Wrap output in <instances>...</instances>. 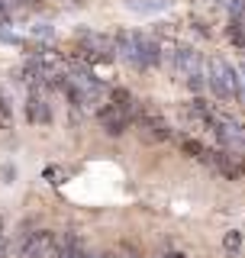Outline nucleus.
Listing matches in <instances>:
<instances>
[{
    "mask_svg": "<svg viewBox=\"0 0 245 258\" xmlns=\"http://www.w3.org/2000/svg\"><path fill=\"white\" fill-rule=\"evenodd\" d=\"M239 171H242V174H245V161H242V168H239Z\"/></svg>",
    "mask_w": 245,
    "mask_h": 258,
    "instance_id": "6ab92c4d",
    "label": "nucleus"
},
{
    "mask_svg": "<svg viewBox=\"0 0 245 258\" xmlns=\"http://www.w3.org/2000/svg\"><path fill=\"white\" fill-rule=\"evenodd\" d=\"M181 152H187V155H191V158H207V145H203V142H197V139H191V136H184V139H181Z\"/></svg>",
    "mask_w": 245,
    "mask_h": 258,
    "instance_id": "9b49d317",
    "label": "nucleus"
},
{
    "mask_svg": "<svg viewBox=\"0 0 245 258\" xmlns=\"http://www.w3.org/2000/svg\"><path fill=\"white\" fill-rule=\"evenodd\" d=\"M23 4H36V0H23Z\"/></svg>",
    "mask_w": 245,
    "mask_h": 258,
    "instance_id": "aec40b11",
    "label": "nucleus"
},
{
    "mask_svg": "<svg viewBox=\"0 0 245 258\" xmlns=\"http://www.w3.org/2000/svg\"><path fill=\"white\" fill-rule=\"evenodd\" d=\"M4 20H7V4L0 0V23H4Z\"/></svg>",
    "mask_w": 245,
    "mask_h": 258,
    "instance_id": "2eb2a0df",
    "label": "nucleus"
},
{
    "mask_svg": "<svg viewBox=\"0 0 245 258\" xmlns=\"http://www.w3.org/2000/svg\"><path fill=\"white\" fill-rule=\"evenodd\" d=\"M81 248V236L78 232H65V236H55V248H52V258H75Z\"/></svg>",
    "mask_w": 245,
    "mask_h": 258,
    "instance_id": "1a4fd4ad",
    "label": "nucleus"
},
{
    "mask_svg": "<svg viewBox=\"0 0 245 258\" xmlns=\"http://www.w3.org/2000/svg\"><path fill=\"white\" fill-rule=\"evenodd\" d=\"M177 75L184 78V84L194 94H200L207 87V75H203V55L197 48H177Z\"/></svg>",
    "mask_w": 245,
    "mask_h": 258,
    "instance_id": "7ed1b4c3",
    "label": "nucleus"
},
{
    "mask_svg": "<svg viewBox=\"0 0 245 258\" xmlns=\"http://www.w3.org/2000/svg\"><path fill=\"white\" fill-rule=\"evenodd\" d=\"M78 58L87 64L97 61H113V36H103V32H91V29H81L78 32Z\"/></svg>",
    "mask_w": 245,
    "mask_h": 258,
    "instance_id": "f03ea898",
    "label": "nucleus"
},
{
    "mask_svg": "<svg viewBox=\"0 0 245 258\" xmlns=\"http://www.w3.org/2000/svg\"><path fill=\"white\" fill-rule=\"evenodd\" d=\"M161 258H187L184 252H168V255H161Z\"/></svg>",
    "mask_w": 245,
    "mask_h": 258,
    "instance_id": "dca6fc26",
    "label": "nucleus"
},
{
    "mask_svg": "<svg viewBox=\"0 0 245 258\" xmlns=\"http://www.w3.org/2000/svg\"><path fill=\"white\" fill-rule=\"evenodd\" d=\"M107 255H110V258H142V255H139V248H136V245H129V242H119V245H116V248H110Z\"/></svg>",
    "mask_w": 245,
    "mask_h": 258,
    "instance_id": "ddd939ff",
    "label": "nucleus"
},
{
    "mask_svg": "<svg viewBox=\"0 0 245 258\" xmlns=\"http://www.w3.org/2000/svg\"><path fill=\"white\" fill-rule=\"evenodd\" d=\"M210 87H213V94L219 97V100H226V103H232V100H239V84H242V78H239V71L232 68L226 58H210Z\"/></svg>",
    "mask_w": 245,
    "mask_h": 258,
    "instance_id": "f257e3e1",
    "label": "nucleus"
},
{
    "mask_svg": "<svg viewBox=\"0 0 245 258\" xmlns=\"http://www.w3.org/2000/svg\"><path fill=\"white\" fill-rule=\"evenodd\" d=\"M129 119H133V113L113 107V103H103V107L97 110V123L103 126V133H107V136H122L129 129Z\"/></svg>",
    "mask_w": 245,
    "mask_h": 258,
    "instance_id": "0eeeda50",
    "label": "nucleus"
},
{
    "mask_svg": "<svg viewBox=\"0 0 245 258\" xmlns=\"http://www.w3.org/2000/svg\"><path fill=\"white\" fill-rule=\"evenodd\" d=\"M161 61V52H158V42H155V36L149 32H133V68H155V64Z\"/></svg>",
    "mask_w": 245,
    "mask_h": 258,
    "instance_id": "20e7f679",
    "label": "nucleus"
},
{
    "mask_svg": "<svg viewBox=\"0 0 245 258\" xmlns=\"http://www.w3.org/2000/svg\"><path fill=\"white\" fill-rule=\"evenodd\" d=\"M26 119L32 126H48L52 123V103L45 100L42 91H29V97H26Z\"/></svg>",
    "mask_w": 245,
    "mask_h": 258,
    "instance_id": "6e6552de",
    "label": "nucleus"
},
{
    "mask_svg": "<svg viewBox=\"0 0 245 258\" xmlns=\"http://www.w3.org/2000/svg\"><path fill=\"white\" fill-rule=\"evenodd\" d=\"M71 4H87V0H71Z\"/></svg>",
    "mask_w": 245,
    "mask_h": 258,
    "instance_id": "a211bd4d",
    "label": "nucleus"
},
{
    "mask_svg": "<svg viewBox=\"0 0 245 258\" xmlns=\"http://www.w3.org/2000/svg\"><path fill=\"white\" fill-rule=\"evenodd\" d=\"M107 103H113V107H119V110H126V113H133V110H136V97L129 94L126 87H113Z\"/></svg>",
    "mask_w": 245,
    "mask_h": 258,
    "instance_id": "9d476101",
    "label": "nucleus"
},
{
    "mask_svg": "<svg viewBox=\"0 0 245 258\" xmlns=\"http://www.w3.org/2000/svg\"><path fill=\"white\" fill-rule=\"evenodd\" d=\"M87 258H110V255H107V252H91Z\"/></svg>",
    "mask_w": 245,
    "mask_h": 258,
    "instance_id": "f3484780",
    "label": "nucleus"
},
{
    "mask_svg": "<svg viewBox=\"0 0 245 258\" xmlns=\"http://www.w3.org/2000/svg\"><path fill=\"white\" fill-rule=\"evenodd\" d=\"M136 133H139V139H142L145 145H155V142L171 139V126L161 116H152V113H145V116L136 119Z\"/></svg>",
    "mask_w": 245,
    "mask_h": 258,
    "instance_id": "423d86ee",
    "label": "nucleus"
},
{
    "mask_svg": "<svg viewBox=\"0 0 245 258\" xmlns=\"http://www.w3.org/2000/svg\"><path fill=\"white\" fill-rule=\"evenodd\" d=\"M223 245H226V252H239V245H242V232H226V239H223Z\"/></svg>",
    "mask_w": 245,
    "mask_h": 258,
    "instance_id": "4468645a",
    "label": "nucleus"
},
{
    "mask_svg": "<svg viewBox=\"0 0 245 258\" xmlns=\"http://www.w3.org/2000/svg\"><path fill=\"white\" fill-rule=\"evenodd\" d=\"M0 129H13V107L4 94H0Z\"/></svg>",
    "mask_w": 245,
    "mask_h": 258,
    "instance_id": "f8f14e48",
    "label": "nucleus"
},
{
    "mask_svg": "<svg viewBox=\"0 0 245 258\" xmlns=\"http://www.w3.org/2000/svg\"><path fill=\"white\" fill-rule=\"evenodd\" d=\"M52 248H55V232L39 229V232L23 236V245L16 258H52Z\"/></svg>",
    "mask_w": 245,
    "mask_h": 258,
    "instance_id": "39448f33",
    "label": "nucleus"
}]
</instances>
